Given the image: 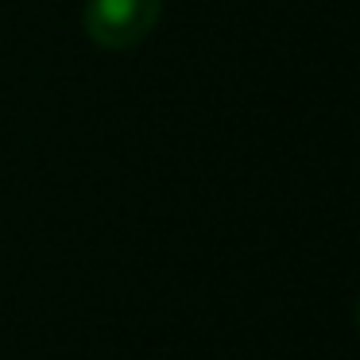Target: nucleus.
Wrapping results in <instances>:
<instances>
[{"label":"nucleus","instance_id":"f03ea898","mask_svg":"<svg viewBox=\"0 0 360 360\" xmlns=\"http://www.w3.org/2000/svg\"><path fill=\"white\" fill-rule=\"evenodd\" d=\"M356 329H360V302H356Z\"/></svg>","mask_w":360,"mask_h":360},{"label":"nucleus","instance_id":"f257e3e1","mask_svg":"<svg viewBox=\"0 0 360 360\" xmlns=\"http://www.w3.org/2000/svg\"><path fill=\"white\" fill-rule=\"evenodd\" d=\"M163 0H86V35L105 51H132L155 32Z\"/></svg>","mask_w":360,"mask_h":360}]
</instances>
